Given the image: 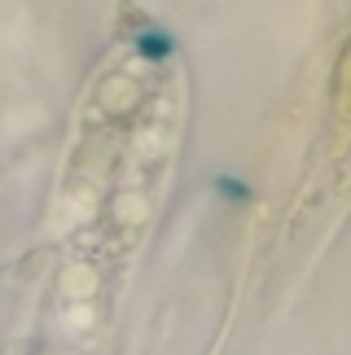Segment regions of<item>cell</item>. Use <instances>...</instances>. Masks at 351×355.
I'll return each instance as SVG.
<instances>
[{
  "mask_svg": "<svg viewBox=\"0 0 351 355\" xmlns=\"http://www.w3.org/2000/svg\"><path fill=\"white\" fill-rule=\"evenodd\" d=\"M171 49H176V40H171L167 31H154V26H150V31L137 35V53H141L145 62H163Z\"/></svg>",
  "mask_w": 351,
  "mask_h": 355,
  "instance_id": "1",
  "label": "cell"
},
{
  "mask_svg": "<svg viewBox=\"0 0 351 355\" xmlns=\"http://www.w3.org/2000/svg\"><path fill=\"white\" fill-rule=\"evenodd\" d=\"M215 189H220L228 202H246V198H250L246 180H237V175H220V180H215Z\"/></svg>",
  "mask_w": 351,
  "mask_h": 355,
  "instance_id": "2",
  "label": "cell"
}]
</instances>
